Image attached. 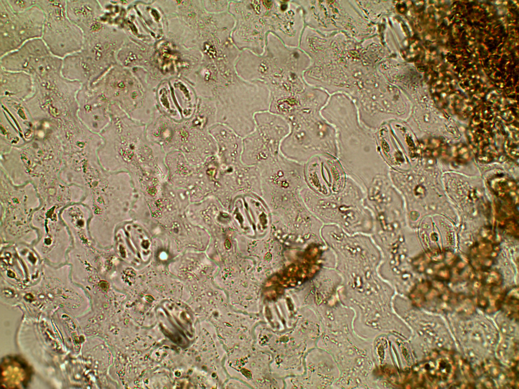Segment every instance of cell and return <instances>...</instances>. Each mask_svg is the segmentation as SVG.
Returning a JSON list of instances; mask_svg holds the SVG:
<instances>
[{"label": "cell", "instance_id": "7c38bea8", "mask_svg": "<svg viewBox=\"0 0 519 389\" xmlns=\"http://www.w3.org/2000/svg\"><path fill=\"white\" fill-rule=\"evenodd\" d=\"M1 91L5 93L27 92L34 88L33 80L30 74L21 71L1 70Z\"/></svg>", "mask_w": 519, "mask_h": 389}, {"label": "cell", "instance_id": "7a4b0ae2", "mask_svg": "<svg viewBox=\"0 0 519 389\" xmlns=\"http://www.w3.org/2000/svg\"><path fill=\"white\" fill-rule=\"evenodd\" d=\"M60 214L56 207L42 208L33 213L31 220L39 236L32 246L44 261L53 266L67 263L72 247L71 235Z\"/></svg>", "mask_w": 519, "mask_h": 389}, {"label": "cell", "instance_id": "30bf717a", "mask_svg": "<svg viewBox=\"0 0 519 389\" xmlns=\"http://www.w3.org/2000/svg\"><path fill=\"white\" fill-rule=\"evenodd\" d=\"M66 2L68 18L82 30L84 35L102 28L101 7L99 1Z\"/></svg>", "mask_w": 519, "mask_h": 389}, {"label": "cell", "instance_id": "9c48e42d", "mask_svg": "<svg viewBox=\"0 0 519 389\" xmlns=\"http://www.w3.org/2000/svg\"><path fill=\"white\" fill-rule=\"evenodd\" d=\"M423 385L431 383H451L455 379L457 363L447 352H433L429 359L414 366Z\"/></svg>", "mask_w": 519, "mask_h": 389}, {"label": "cell", "instance_id": "3957f363", "mask_svg": "<svg viewBox=\"0 0 519 389\" xmlns=\"http://www.w3.org/2000/svg\"><path fill=\"white\" fill-rule=\"evenodd\" d=\"M45 14L42 39L54 56L61 59L77 52L83 47L82 30L69 20L66 14V2L38 1Z\"/></svg>", "mask_w": 519, "mask_h": 389}, {"label": "cell", "instance_id": "ba28073f", "mask_svg": "<svg viewBox=\"0 0 519 389\" xmlns=\"http://www.w3.org/2000/svg\"><path fill=\"white\" fill-rule=\"evenodd\" d=\"M209 132L217 145L216 157L220 168L235 166L243 164L241 155L243 138L229 127L216 123L209 128Z\"/></svg>", "mask_w": 519, "mask_h": 389}, {"label": "cell", "instance_id": "9a60e30c", "mask_svg": "<svg viewBox=\"0 0 519 389\" xmlns=\"http://www.w3.org/2000/svg\"><path fill=\"white\" fill-rule=\"evenodd\" d=\"M483 370L490 376L496 378L501 372L500 364L495 359H488L482 365Z\"/></svg>", "mask_w": 519, "mask_h": 389}, {"label": "cell", "instance_id": "52a82bcc", "mask_svg": "<svg viewBox=\"0 0 519 389\" xmlns=\"http://www.w3.org/2000/svg\"><path fill=\"white\" fill-rule=\"evenodd\" d=\"M254 121V130L262 142L273 155H279L281 144L289 133L288 123L282 116L269 110L256 113Z\"/></svg>", "mask_w": 519, "mask_h": 389}, {"label": "cell", "instance_id": "4fadbf2b", "mask_svg": "<svg viewBox=\"0 0 519 389\" xmlns=\"http://www.w3.org/2000/svg\"><path fill=\"white\" fill-rule=\"evenodd\" d=\"M507 317L517 321L518 317V297L517 292L504 296L501 308Z\"/></svg>", "mask_w": 519, "mask_h": 389}, {"label": "cell", "instance_id": "5b68a950", "mask_svg": "<svg viewBox=\"0 0 519 389\" xmlns=\"http://www.w3.org/2000/svg\"><path fill=\"white\" fill-rule=\"evenodd\" d=\"M63 59L53 55L42 39L28 41L18 49L1 57V68L27 73L43 79L61 73Z\"/></svg>", "mask_w": 519, "mask_h": 389}, {"label": "cell", "instance_id": "277c9868", "mask_svg": "<svg viewBox=\"0 0 519 389\" xmlns=\"http://www.w3.org/2000/svg\"><path fill=\"white\" fill-rule=\"evenodd\" d=\"M1 57L20 48L28 41L42 38L45 14L36 4L19 12L12 10L7 1L0 0Z\"/></svg>", "mask_w": 519, "mask_h": 389}, {"label": "cell", "instance_id": "8992f818", "mask_svg": "<svg viewBox=\"0 0 519 389\" xmlns=\"http://www.w3.org/2000/svg\"><path fill=\"white\" fill-rule=\"evenodd\" d=\"M114 127L115 154L112 169L115 172L128 173L136 181L139 176L138 154L146 137V125L122 117L116 121Z\"/></svg>", "mask_w": 519, "mask_h": 389}, {"label": "cell", "instance_id": "8fae6325", "mask_svg": "<svg viewBox=\"0 0 519 389\" xmlns=\"http://www.w3.org/2000/svg\"><path fill=\"white\" fill-rule=\"evenodd\" d=\"M60 215L71 235L73 245L87 247L94 243L88 228L91 217L90 209L79 206H71L64 209Z\"/></svg>", "mask_w": 519, "mask_h": 389}, {"label": "cell", "instance_id": "5bb4252c", "mask_svg": "<svg viewBox=\"0 0 519 389\" xmlns=\"http://www.w3.org/2000/svg\"><path fill=\"white\" fill-rule=\"evenodd\" d=\"M454 159L460 164L466 163L469 159L470 154L468 148L463 144H458L453 150Z\"/></svg>", "mask_w": 519, "mask_h": 389}, {"label": "cell", "instance_id": "6da1fadb", "mask_svg": "<svg viewBox=\"0 0 519 389\" xmlns=\"http://www.w3.org/2000/svg\"><path fill=\"white\" fill-rule=\"evenodd\" d=\"M145 134L166 154L180 152L195 165L204 163L217 153L216 143L209 130L200 128L189 120L176 122L165 117L154 118L146 126Z\"/></svg>", "mask_w": 519, "mask_h": 389}]
</instances>
